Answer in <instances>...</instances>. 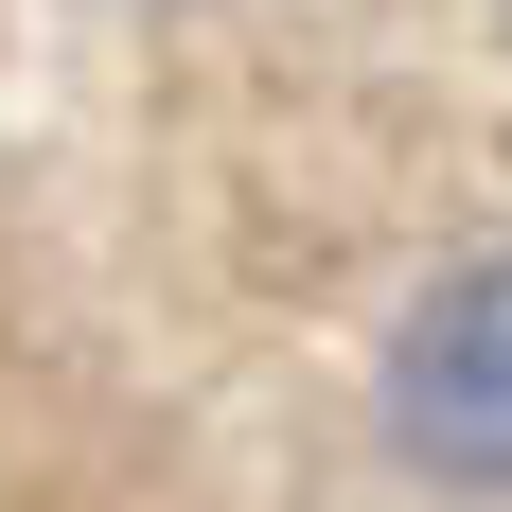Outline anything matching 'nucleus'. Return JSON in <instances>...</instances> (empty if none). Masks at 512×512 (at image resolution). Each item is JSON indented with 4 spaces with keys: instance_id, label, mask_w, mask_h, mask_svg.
I'll list each match as a JSON object with an SVG mask.
<instances>
[{
    "instance_id": "obj_1",
    "label": "nucleus",
    "mask_w": 512,
    "mask_h": 512,
    "mask_svg": "<svg viewBox=\"0 0 512 512\" xmlns=\"http://www.w3.org/2000/svg\"><path fill=\"white\" fill-rule=\"evenodd\" d=\"M389 442H407L424 477L512 495V248L460 265V283L389 336Z\"/></svg>"
}]
</instances>
